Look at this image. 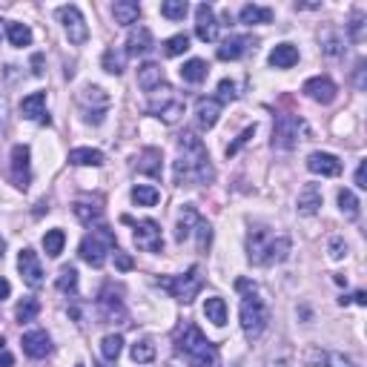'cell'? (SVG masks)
<instances>
[{
	"instance_id": "cell-49",
	"label": "cell",
	"mask_w": 367,
	"mask_h": 367,
	"mask_svg": "<svg viewBox=\"0 0 367 367\" xmlns=\"http://www.w3.org/2000/svg\"><path fill=\"white\" fill-rule=\"evenodd\" d=\"M253 135H256V126H247V129L238 135V138H236V144H229V147H227V156H236V152H238L250 138H253Z\"/></svg>"
},
{
	"instance_id": "cell-17",
	"label": "cell",
	"mask_w": 367,
	"mask_h": 367,
	"mask_svg": "<svg viewBox=\"0 0 367 367\" xmlns=\"http://www.w3.org/2000/svg\"><path fill=\"white\" fill-rule=\"evenodd\" d=\"M21 344H23V353H26L29 359H46V356L52 353V339H49L44 330L26 333Z\"/></svg>"
},
{
	"instance_id": "cell-22",
	"label": "cell",
	"mask_w": 367,
	"mask_h": 367,
	"mask_svg": "<svg viewBox=\"0 0 367 367\" xmlns=\"http://www.w3.org/2000/svg\"><path fill=\"white\" fill-rule=\"evenodd\" d=\"M138 86L144 92H156L158 86H164V69L158 64H141L138 66Z\"/></svg>"
},
{
	"instance_id": "cell-39",
	"label": "cell",
	"mask_w": 367,
	"mask_h": 367,
	"mask_svg": "<svg viewBox=\"0 0 367 367\" xmlns=\"http://www.w3.org/2000/svg\"><path fill=\"white\" fill-rule=\"evenodd\" d=\"M121 347H124V339H121L118 333H109V336L101 339V353H104L106 361H115V359H118V356H121Z\"/></svg>"
},
{
	"instance_id": "cell-2",
	"label": "cell",
	"mask_w": 367,
	"mask_h": 367,
	"mask_svg": "<svg viewBox=\"0 0 367 367\" xmlns=\"http://www.w3.org/2000/svg\"><path fill=\"white\" fill-rule=\"evenodd\" d=\"M247 256L258 267L281 264L290 256V238L273 236L267 227H256V229H250V236H247Z\"/></svg>"
},
{
	"instance_id": "cell-42",
	"label": "cell",
	"mask_w": 367,
	"mask_h": 367,
	"mask_svg": "<svg viewBox=\"0 0 367 367\" xmlns=\"http://www.w3.org/2000/svg\"><path fill=\"white\" fill-rule=\"evenodd\" d=\"M189 12V6L184 3V0H164L161 3V15L169 17V21H184Z\"/></svg>"
},
{
	"instance_id": "cell-59",
	"label": "cell",
	"mask_w": 367,
	"mask_h": 367,
	"mask_svg": "<svg viewBox=\"0 0 367 367\" xmlns=\"http://www.w3.org/2000/svg\"><path fill=\"white\" fill-rule=\"evenodd\" d=\"M167 367H187V364H176V361H172V364H167Z\"/></svg>"
},
{
	"instance_id": "cell-16",
	"label": "cell",
	"mask_w": 367,
	"mask_h": 367,
	"mask_svg": "<svg viewBox=\"0 0 367 367\" xmlns=\"http://www.w3.org/2000/svg\"><path fill=\"white\" fill-rule=\"evenodd\" d=\"M196 17H198V23H196V35L201 37L204 44L216 41V37H218V23H216V12H212V6L201 3V6L196 9Z\"/></svg>"
},
{
	"instance_id": "cell-58",
	"label": "cell",
	"mask_w": 367,
	"mask_h": 367,
	"mask_svg": "<svg viewBox=\"0 0 367 367\" xmlns=\"http://www.w3.org/2000/svg\"><path fill=\"white\" fill-rule=\"evenodd\" d=\"M3 250H6V244H3V241H0V258H3Z\"/></svg>"
},
{
	"instance_id": "cell-4",
	"label": "cell",
	"mask_w": 367,
	"mask_h": 367,
	"mask_svg": "<svg viewBox=\"0 0 367 367\" xmlns=\"http://www.w3.org/2000/svg\"><path fill=\"white\" fill-rule=\"evenodd\" d=\"M267 321H270V313H267V304L261 301V296L256 290H250L241 299V327H244V336L253 341L258 339L264 330H267Z\"/></svg>"
},
{
	"instance_id": "cell-45",
	"label": "cell",
	"mask_w": 367,
	"mask_h": 367,
	"mask_svg": "<svg viewBox=\"0 0 367 367\" xmlns=\"http://www.w3.org/2000/svg\"><path fill=\"white\" fill-rule=\"evenodd\" d=\"M187 49H189V37H187L184 32H181V35H172L169 41L164 44V55H167V57H178V55H184Z\"/></svg>"
},
{
	"instance_id": "cell-53",
	"label": "cell",
	"mask_w": 367,
	"mask_h": 367,
	"mask_svg": "<svg viewBox=\"0 0 367 367\" xmlns=\"http://www.w3.org/2000/svg\"><path fill=\"white\" fill-rule=\"evenodd\" d=\"M339 46H341V44L336 41L333 35H324V52H327V55H339V52H341Z\"/></svg>"
},
{
	"instance_id": "cell-15",
	"label": "cell",
	"mask_w": 367,
	"mask_h": 367,
	"mask_svg": "<svg viewBox=\"0 0 367 367\" xmlns=\"http://www.w3.org/2000/svg\"><path fill=\"white\" fill-rule=\"evenodd\" d=\"M336 84L330 78H310L304 84V95L307 98H313L316 104H333L336 101Z\"/></svg>"
},
{
	"instance_id": "cell-8",
	"label": "cell",
	"mask_w": 367,
	"mask_h": 367,
	"mask_svg": "<svg viewBox=\"0 0 367 367\" xmlns=\"http://www.w3.org/2000/svg\"><path fill=\"white\" fill-rule=\"evenodd\" d=\"M307 135V124L299 115H279L276 118V129H273V147L276 149H293L299 147V141Z\"/></svg>"
},
{
	"instance_id": "cell-25",
	"label": "cell",
	"mask_w": 367,
	"mask_h": 367,
	"mask_svg": "<svg viewBox=\"0 0 367 367\" xmlns=\"http://www.w3.org/2000/svg\"><path fill=\"white\" fill-rule=\"evenodd\" d=\"M152 49V32L147 26H135L126 41V55H147Z\"/></svg>"
},
{
	"instance_id": "cell-50",
	"label": "cell",
	"mask_w": 367,
	"mask_h": 367,
	"mask_svg": "<svg viewBox=\"0 0 367 367\" xmlns=\"http://www.w3.org/2000/svg\"><path fill=\"white\" fill-rule=\"evenodd\" d=\"M218 92H221L218 101H233V98H236V84H233V81H221V84H218Z\"/></svg>"
},
{
	"instance_id": "cell-54",
	"label": "cell",
	"mask_w": 367,
	"mask_h": 367,
	"mask_svg": "<svg viewBox=\"0 0 367 367\" xmlns=\"http://www.w3.org/2000/svg\"><path fill=\"white\" fill-rule=\"evenodd\" d=\"M112 253H115V264H118L121 270H132V258L129 256H124L121 250H112Z\"/></svg>"
},
{
	"instance_id": "cell-28",
	"label": "cell",
	"mask_w": 367,
	"mask_h": 367,
	"mask_svg": "<svg viewBox=\"0 0 367 367\" xmlns=\"http://www.w3.org/2000/svg\"><path fill=\"white\" fill-rule=\"evenodd\" d=\"M270 21H273V9L256 6V3L241 6V23H247V26H261V23H270Z\"/></svg>"
},
{
	"instance_id": "cell-48",
	"label": "cell",
	"mask_w": 367,
	"mask_h": 367,
	"mask_svg": "<svg viewBox=\"0 0 367 367\" xmlns=\"http://www.w3.org/2000/svg\"><path fill=\"white\" fill-rule=\"evenodd\" d=\"M196 229H198V250H207V247H209V241H212V227L201 218V221L196 224Z\"/></svg>"
},
{
	"instance_id": "cell-31",
	"label": "cell",
	"mask_w": 367,
	"mask_h": 367,
	"mask_svg": "<svg viewBox=\"0 0 367 367\" xmlns=\"http://www.w3.org/2000/svg\"><path fill=\"white\" fill-rule=\"evenodd\" d=\"M207 75H209V66H207V61H201V57H192V61H187L181 66V78L187 84H201Z\"/></svg>"
},
{
	"instance_id": "cell-9",
	"label": "cell",
	"mask_w": 367,
	"mask_h": 367,
	"mask_svg": "<svg viewBox=\"0 0 367 367\" xmlns=\"http://www.w3.org/2000/svg\"><path fill=\"white\" fill-rule=\"evenodd\" d=\"M57 17L64 21V29H66L69 44H75V46L86 44L89 26H86V21H84V15H81L78 6H72V3H69V6H61V9H57Z\"/></svg>"
},
{
	"instance_id": "cell-23",
	"label": "cell",
	"mask_w": 367,
	"mask_h": 367,
	"mask_svg": "<svg viewBox=\"0 0 367 367\" xmlns=\"http://www.w3.org/2000/svg\"><path fill=\"white\" fill-rule=\"evenodd\" d=\"M98 313H101L104 321H124V319H126V310H124L121 299L112 296L109 290H106V293L101 296V301H98Z\"/></svg>"
},
{
	"instance_id": "cell-1",
	"label": "cell",
	"mask_w": 367,
	"mask_h": 367,
	"mask_svg": "<svg viewBox=\"0 0 367 367\" xmlns=\"http://www.w3.org/2000/svg\"><path fill=\"white\" fill-rule=\"evenodd\" d=\"M181 158L176 161V181L178 184H209L216 178V169L209 164L207 147L201 144V138H196L192 132H184L181 141Z\"/></svg>"
},
{
	"instance_id": "cell-55",
	"label": "cell",
	"mask_w": 367,
	"mask_h": 367,
	"mask_svg": "<svg viewBox=\"0 0 367 367\" xmlns=\"http://www.w3.org/2000/svg\"><path fill=\"white\" fill-rule=\"evenodd\" d=\"M9 293H12V284H9L6 279H0V301L9 299Z\"/></svg>"
},
{
	"instance_id": "cell-18",
	"label": "cell",
	"mask_w": 367,
	"mask_h": 367,
	"mask_svg": "<svg viewBox=\"0 0 367 367\" xmlns=\"http://www.w3.org/2000/svg\"><path fill=\"white\" fill-rule=\"evenodd\" d=\"M218 115H221V101L218 98H198L196 104V121L201 129H212L218 124Z\"/></svg>"
},
{
	"instance_id": "cell-5",
	"label": "cell",
	"mask_w": 367,
	"mask_h": 367,
	"mask_svg": "<svg viewBox=\"0 0 367 367\" xmlns=\"http://www.w3.org/2000/svg\"><path fill=\"white\" fill-rule=\"evenodd\" d=\"M115 250V236L112 229L106 227H95L92 233L81 241V258L89 264V267H104L106 256Z\"/></svg>"
},
{
	"instance_id": "cell-10",
	"label": "cell",
	"mask_w": 367,
	"mask_h": 367,
	"mask_svg": "<svg viewBox=\"0 0 367 367\" xmlns=\"http://www.w3.org/2000/svg\"><path fill=\"white\" fill-rule=\"evenodd\" d=\"M132 241L138 250H144V253H161L164 250V238H161V227L156 221H141L135 224V233H132Z\"/></svg>"
},
{
	"instance_id": "cell-46",
	"label": "cell",
	"mask_w": 367,
	"mask_h": 367,
	"mask_svg": "<svg viewBox=\"0 0 367 367\" xmlns=\"http://www.w3.org/2000/svg\"><path fill=\"white\" fill-rule=\"evenodd\" d=\"M267 367H293V353H290V347H281L279 353L270 356Z\"/></svg>"
},
{
	"instance_id": "cell-35",
	"label": "cell",
	"mask_w": 367,
	"mask_h": 367,
	"mask_svg": "<svg viewBox=\"0 0 367 367\" xmlns=\"http://www.w3.org/2000/svg\"><path fill=\"white\" fill-rule=\"evenodd\" d=\"M6 37L12 46H29L32 44V29L26 23H6Z\"/></svg>"
},
{
	"instance_id": "cell-26",
	"label": "cell",
	"mask_w": 367,
	"mask_h": 367,
	"mask_svg": "<svg viewBox=\"0 0 367 367\" xmlns=\"http://www.w3.org/2000/svg\"><path fill=\"white\" fill-rule=\"evenodd\" d=\"M112 15H115V23L129 26V23H138V17H141V6L135 3V0H118V3L112 6Z\"/></svg>"
},
{
	"instance_id": "cell-27",
	"label": "cell",
	"mask_w": 367,
	"mask_h": 367,
	"mask_svg": "<svg viewBox=\"0 0 367 367\" xmlns=\"http://www.w3.org/2000/svg\"><path fill=\"white\" fill-rule=\"evenodd\" d=\"M247 46H250L247 37L233 35V37H227V41L218 46V57H221V61H238V57L247 52Z\"/></svg>"
},
{
	"instance_id": "cell-33",
	"label": "cell",
	"mask_w": 367,
	"mask_h": 367,
	"mask_svg": "<svg viewBox=\"0 0 367 367\" xmlns=\"http://www.w3.org/2000/svg\"><path fill=\"white\" fill-rule=\"evenodd\" d=\"M126 49H106L104 52V69L109 75H121L126 69Z\"/></svg>"
},
{
	"instance_id": "cell-30",
	"label": "cell",
	"mask_w": 367,
	"mask_h": 367,
	"mask_svg": "<svg viewBox=\"0 0 367 367\" xmlns=\"http://www.w3.org/2000/svg\"><path fill=\"white\" fill-rule=\"evenodd\" d=\"M204 316H207V321H212L216 327H224L227 324V304H224V299L209 296L204 301Z\"/></svg>"
},
{
	"instance_id": "cell-44",
	"label": "cell",
	"mask_w": 367,
	"mask_h": 367,
	"mask_svg": "<svg viewBox=\"0 0 367 367\" xmlns=\"http://www.w3.org/2000/svg\"><path fill=\"white\" fill-rule=\"evenodd\" d=\"M57 290H61V293H75V290H78V270L64 267L61 276H57Z\"/></svg>"
},
{
	"instance_id": "cell-21",
	"label": "cell",
	"mask_w": 367,
	"mask_h": 367,
	"mask_svg": "<svg viewBox=\"0 0 367 367\" xmlns=\"http://www.w3.org/2000/svg\"><path fill=\"white\" fill-rule=\"evenodd\" d=\"M201 221V216H198V209L192 207V204H187L184 209H181V216H178V224H176V241L178 244H184L189 236H192V229H196V224Z\"/></svg>"
},
{
	"instance_id": "cell-14",
	"label": "cell",
	"mask_w": 367,
	"mask_h": 367,
	"mask_svg": "<svg viewBox=\"0 0 367 367\" xmlns=\"http://www.w3.org/2000/svg\"><path fill=\"white\" fill-rule=\"evenodd\" d=\"M307 169L316 172V176H324V178H336L341 172V161L330 152H313L310 158H307Z\"/></svg>"
},
{
	"instance_id": "cell-12",
	"label": "cell",
	"mask_w": 367,
	"mask_h": 367,
	"mask_svg": "<svg viewBox=\"0 0 367 367\" xmlns=\"http://www.w3.org/2000/svg\"><path fill=\"white\" fill-rule=\"evenodd\" d=\"M17 270H21V276L29 287H41L44 284V270H41V261H37V253L29 247L21 250V256H17Z\"/></svg>"
},
{
	"instance_id": "cell-34",
	"label": "cell",
	"mask_w": 367,
	"mask_h": 367,
	"mask_svg": "<svg viewBox=\"0 0 367 367\" xmlns=\"http://www.w3.org/2000/svg\"><path fill=\"white\" fill-rule=\"evenodd\" d=\"M64 244H66V233L64 229H49V233L44 236V250L49 258H57L64 253Z\"/></svg>"
},
{
	"instance_id": "cell-32",
	"label": "cell",
	"mask_w": 367,
	"mask_h": 367,
	"mask_svg": "<svg viewBox=\"0 0 367 367\" xmlns=\"http://www.w3.org/2000/svg\"><path fill=\"white\" fill-rule=\"evenodd\" d=\"M135 167H138V172H147V176H161V149H156V147L144 149Z\"/></svg>"
},
{
	"instance_id": "cell-37",
	"label": "cell",
	"mask_w": 367,
	"mask_h": 367,
	"mask_svg": "<svg viewBox=\"0 0 367 367\" xmlns=\"http://www.w3.org/2000/svg\"><path fill=\"white\" fill-rule=\"evenodd\" d=\"M75 216H78V221H84V224H98L101 221V216H104V209L98 207V204H86V201H78L75 204Z\"/></svg>"
},
{
	"instance_id": "cell-19",
	"label": "cell",
	"mask_w": 367,
	"mask_h": 367,
	"mask_svg": "<svg viewBox=\"0 0 367 367\" xmlns=\"http://www.w3.org/2000/svg\"><path fill=\"white\" fill-rule=\"evenodd\" d=\"M21 112H23V118H29V121L49 124V115H46V92H32L29 98H23Z\"/></svg>"
},
{
	"instance_id": "cell-24",
	"label": "cell",
	"mask_w": 367,
	"mask_h": 367,
	"mask_svg": "<svg viewBox=\"0 0 367 367\" xmlns=\"http://www.w3.org/2000/svg\"><path fill=\"white\" fill-rule=\"evenodd\" d=\"M299 64V49L293 44H279L273 52H270V66L276 69H290Z\"/></svg>"
},
{
	"instance_id": "cell-60",
	"label": "cell",
	"mask_w": 367,
	"mask_h": 367,
	"mask_svg": "<svg viewBox=\"0 0 367 367\" xmlns=\"http://www.w3.org/2000/svg\"><path fill=\"white\" fill-rule=\"evenodd\" d=\"M75 367H84V364H75Z\"/></svg>"
},
{
	"instance_id": "cell-57",
	"label": "cell",
	"mask_w": 367,
	"mask_h": 367,
	"mask_svg": "<svg viewBox=\"0 0 367 367\" xmlns=\"http://www.w3.org/2000/svg\"><path fill=\"white\" fill-rule=\"evenodd\" d=\"M353 299H356V304H367V296H364V293H361V290H359V293H356V296H353Z\"/></svg>"
},
{
	"instance_id": "cell-41",
	"label": "cell",
	"mask_w": 367,
	"mask_h": 367,
	"mask_svg": "<svg viewBox=\"0 0 367 367\" xmlns=\"http://www.w3.org/2000/svg\"><path fill=\"white\" fill-rule=\"evenodd\" d=\"M339 207H341V212H344V216L350 218V221L359 218V198L353 196L350 189H341V192H339Z\"/></svg>"
},
{
	"instance_id": "cell-7",
	"label": "cell",
	"mask_w": 367,
	"mask_h": 367,
	"mask_svg": "<svg viewBox=\"0 0 367 367\" xmlns=\"http://www.w3.org/2000/svg\"><path fill=\"white\" fill-rule=\"evenodd\" d=\"M201 284H204V279H201V270H198V267L187 270V273H181V276L158 279V287H164L172 299H178V301H184V304H189L192 299L198 296Z\"/></svg>"
},
{
	"instance_id": "cell-29",
	"label": "cell",
	"mask_w": 367,
	"mask_h": 367,
	"mask_svg": "<svg viewBox=\"0 0 367 367\" xmlns=\"http://www.w3.org/2000/svg\"><path fill=\"white\" fill-rule=\"evenodd\" d=\"M69 164H75V167H101L104 164V152L101 149H89V147L72 149L69 152Z\"/></svg>"
},
{
	"instance_id": "cell-11",
	"label": "cell",
	"mask_w": 367,
	"mask_h": 367,
	"mask_svg": "<svg viewBox=\"0 0 367 367\" xmlns=\"http://www.w3.org/2000/svg\"><path fill=\"white\" fill-rule=\"evenodd\" d=\"M81 106L86 112V121L101 124L104 121V112L109 106V95L101 86H84L81 89Z\"/></svg>"
},
{
	"instance_id": "cell-13",
	"label": "cell",
	"mask_w": 367,
	"mask_h": 367,
	"mask_svg": "<svg viewBox=\"0 0 367 367\" xmlns=\"http://www.w3.org/2000/svg\"><path fill=\"white\" fill-rule=\"evenodd\" d=\"M29 147H23V144H17V147H12V181L17 184V187H29Z\"/></svg>"
},
{
	"instance_id": "cell-47",
	"label": "cell",
	"mask_w": 367,
	"mask_h": 367,
	"mask_svg": "<svg viewBox=\"0 0 367 367\" xmlns=\"http://www.w3.org/2000/svg\"><path fill=\"white\" fill-rule=\"evenodd\" d=\"M347 32H350V37H353L356 44H361V37H364V15L361 12L353 15V21L347 23Z\"/></svg>"
},
{
	"instance_id": "cell-40",
	"label": "cell",
	"mask_w": 367,
	"mask_h": 367,
	"mask_svg": "<svg viewBox=\"0 0 367 367\" xmlns=\"http://www.w3.org/2000/svg\"><path fill=\"white\" fill-rule=\"evenodd\" d=\"M156 359V344H152L149 339H141V341H135L132 344V361H138V364H147Z\"/></svg>"
},
{
	"instance_id": "cell-20",
	"label": "cell",
	"mask_w": 367,
	"mask_h": 367,
	"mask_svg": "<svg viewBox=\"0 0 367 367\" xmlns=\"http://www.w3.org/2000/svg\"><path fill=\"white\" fill-rule=\"evenodd\" d=\"M321 187L319 184H304L299 192V212L301 216H316L321 209Z\"/></svg>"
},
{
	"instance_id": "cell-52",
	"label": "cell",
	"mask_w": 367,
	"mask_h": 367,
	"mask_svg": "<svg viewBox=\"0 0 367 367\" xmlns=\"http://www.w3.org/2000/svg\"><path fill=\"white\" fill-rule=\"evenodd\" d=\"M356 187L359 189H367V161H361L359 169H356Z\"/></svg>"
},
{
	"instance_id": "cell-38",
	"label": "cell",
	"mask_w": 367,
	"mask_h": 367,
	"mask_svg": "<svg viewBox=\"0 0 367 367\" xmlns=\"http://www.w3.org/2000/svg\"><path fill=\"white\" fill-rule=\"evenodd\" d=\"M316 353V359H321L319 361V367H359L350 356H344V353H327V350H313Z\"/></svg>"
},
{
	"instance_id": "cell-3",
	"label": "cell",
	"mask_w": 367,
	"mask_h": 367,
	"mask_svg": "<svg viewBox=\"0 0 367 367\" xmlns=\"http://www.w3.org/2000/svg\"><path fill=\"white\" fill-rule=\"evenodd\" d=\"M176 350L192 367H216L218 364L216 344L207 341V336L198 330L196 324H189V321L184 327H178V333H176Z\"/></svg>"
},
{
	"instance_id": "cell-51",
	"label": "cell",
	"mask_w": 367,
	"mask_h": 367,
	"mask_svg": "<svg viewBox=\"0 0 367 367\" xmlns=\"http://www.w3.org/2000/svg\"><path fill=\"white\" fill-rule=\"evenodd\" d=\"M347 256V244L341 238H333L330 241V258H344Z\"/></svg>"
},
{
	"instance_id": "cell-36",
	"label": "cell",
	"mask_w": 367,
	"mask_h": 367,
	"mask_svg": "<svg viewBox=\"0 0 367 367\" xmlns=\"http://www.w3.org/2000/svg\"><path fill=\"white\" fill-rule=\"evenodd\" d=\"M161 198V192L156 187H147V184H138L132 189V201L138 204V207H156Z\"/></svg>"
},
{
	"instance_id": "cell-6",
	"label": "cell",
	"mask_w": 367,
	"mask_h": 367,
	"mask_svg": "<svg viewBox=\"0 0 367 367\" xmlns=\"http://www.w3.org/2000/svg\"><path fill=\"white\" fill-rule=\"evenodd\" d=\"M149 112L156 115V118H161L164 124H176L184 115V98L176 89L158 86L156 92H152V98H149Z\"/></svg>"
},
{
	"instance_id": "cell-43",
	"label": "cell",
	"mask_w": 367,
	"mask_h": 367,
	"mask_svg": "<svg viewBox=\"0 0 367 367\" xmlns=\"http://www.w3.org/2000/svg\"><path fill=\"white\" fill-rule=\"evenodd\" d=\"M37 313H41V301H37V299H23L21 304L15 307V319L17 321H32Z\"/></svg>"
},
{
	"instance_id": "cell-56",
	"label": "cell",
	"mask_w": 367,
	"mask_h": 367,
	"mask_svg": "<svg viewBox=\"0 0 367 367\" xmlns=\"http://www.w3.org/2000/svg\"><path fill=\"white\" fill-rule=\"evenodd\" d=\"M12 361H15V359H12V353H6V350L0 353V367H12Z\"/></svg>"
}]
</instances>
